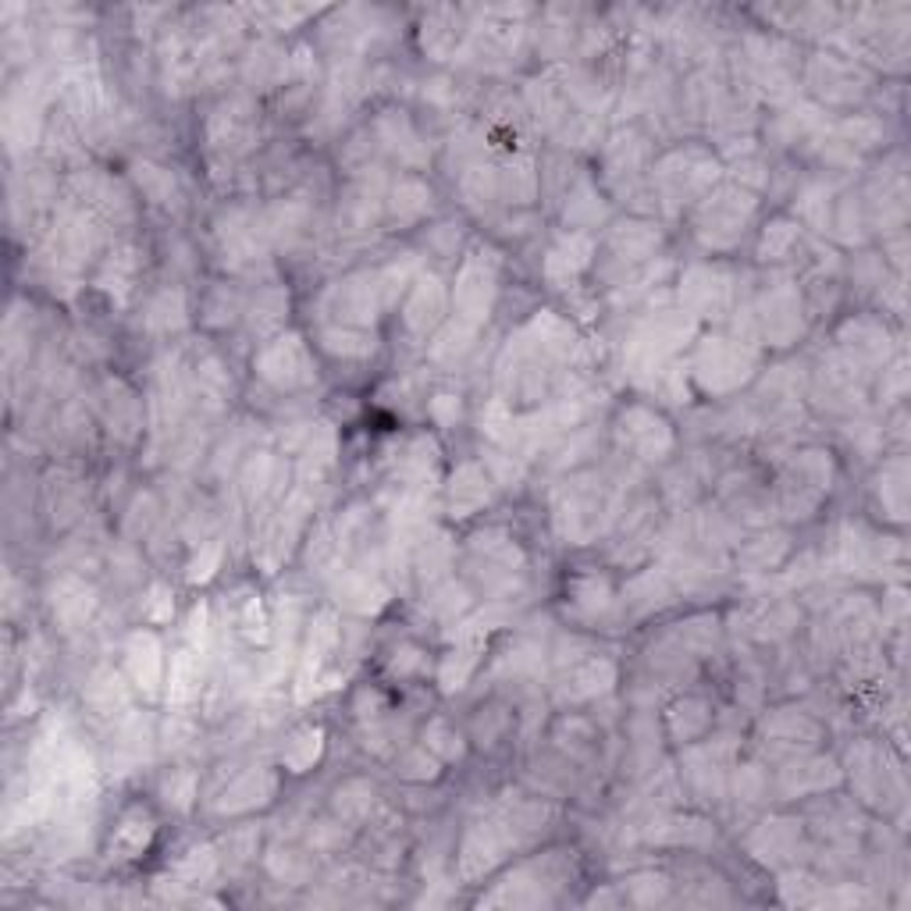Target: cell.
<instances>
[{"instance_id":"obj_1","label":"cell","mask_w":911,"mask_h":911,"mask_svg":"<svg viewBox=\"0 0 911 911\" xmlns=\"http://www.w3.org/2000/svg\"><path fill=\"white\" fill-rule=\"evenodd\" d=\"M260 374L268 377L275 389L307 385V381L313 377V371H310V360H307L303 342L296 339V335L271 342L268 350L260 353Z\"/></svg>"},{"instance_id":"obj_2","label":"cell","mask_w":911,"mask_h":911,"mask_svg":"<svg viewBox=\"0 0 911 911\" xmlns=\"http://www.w3.org/2000/svg\"><path fill=\"white\" fill-rule=\"evenodd\" d=\"M495 292V260H482L474 257L463 263L459 286H456V303L463 307V318H482L488 310V300Z\"/></svg>"},{"instance_id":"obj_3","label":"cell","mask_w":911,"mask_h":911,"mask_svg":"<svg viewBox=\"0 0 911 911\" xmlns=\"http://www.w3.org/2000/svg\"><path fill=\"white\" fill-rule=\"evenodd\" d=\"M623 421H631L634 427H627L623 424V442L631 445V449H638L644 459H655V453H666L670 449V431L666 424H662L655 413L649 410H631V417H623Z\"/></svg>"},{"instance_id":"obj_4","label":"cell","mask_w":911,"mask_h":911,"mask_svg":"<svg viewBox=\"0 0 911 911\" xmlns=\"http://www.w3.org/2000/svg\"><path fill=\"white\" fill-rule=\"evenodd\" d=\"M154 837V819L146 816L143 808H128L122 822L114 826V837H111V848L118 851V858H136L146 851V843Z\"/></svg>"},{"instance_id":"obj_5","label":"cell","mask_w":911,"mask_h":911,"mask_svg":"<svg viewBox=\"0 0 911 911\" xmlns=\"http://www.w3.org/2000/svg\"><path fill=\"white\" fill-rule=\"evenodd\" d=\"M612 676H617V670H612L605 659H588V662H581V666H573V673L567 676V687H562V694H567V698H573V702L594 698V694H602L612 684Z\"/></svg>"},{"instance_id":"obj_6","label":"cell","mask_w":911,"mask_h":911,"mask_svg":"<svg viewBox=\"0 0 911 911\" xmlns=\"http://www.w3.org/2000/svg\"><path fill=\"white\" fill-rule=\"evenodd\" d=\"M485 495H488L485 477L477 474L474 467H463L459 477L453 482V506H459V509H474V506H482V503H485Z\"/></svg>"},{"instance_id":"obj_7","label":"cell","mask_w":911,"mask_h":911,"mask_svg":"<svg viewBox=\"0 0 911 911\" xmlns=\"http://www.w3.org/2000/svg\"><path fill=\"white\" fill-rule=\"evenodd\" d=\"M424 200H431V193L424 186H417V182H403L400 189H395V200H392V214L400 221H413V218H421L424 214Z\"/></svg>"},{"instance_id":"obj_8","label":"cell","mask_w":911,"mask_h":911,"mask_svg":"<svg viewBox=\"0 0 911 911\" xmlns=\"http://www.w3.org/2000/svg\"><path fill=\"white\" fill-rule=\"evenodd\" d=\"M321 731H300L292 737V744H289V752H286V762L292 766V773H303L307 766L313 758H318V752H321Z\"/></svg>"}]
</instances>
